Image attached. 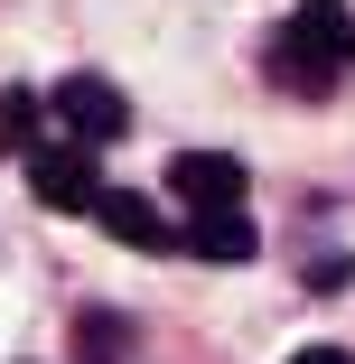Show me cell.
<instances>
[{"label":"cell","instance_id":"cell-1","mask_svg":"<svg viewBox=\"0 0 355 364\" xmlns=\"http://www.w3.org/2000/svg\"><path fill=\"white\" fill-rule=\"evenodd\" d=\"M262 65H271L280 94H337L346 65H355V19L337 10V0H300V10L271 28Z\"/></svg>","mask_w":355,"mask_h":364},{"label":"cell","instance_id":"cell-2","mask_svg":"<svg viewBox=\"0 0 355 364\" xmlns=\"http://www.w3.org/2000/svg\"><path fill=\"white\" fill-rule=\"evenodd\" d=\"M47 122H56L65 150H103V140H122V131H131V103H122L103 75H65V85L47 94Z\"/></svg>","mask_w":355,"mask_h":364},{"label":"cell","instance_id":"cell-3","mask_svg":"<svg viewBox=\"0 0 355 364\" xmlns=\"http://www.w3.org/2000/svg\"><path fill=\"white\" fill-rule=\"evenodd\" d=\"M169 196L187 215H243V159L225 150H178L169 159Z\"/></svg>","mask_w":355,"mask_h":364},{"label":"cell","instance_id":"cell-4","mask_svg":"<svg viewBox=\"0 0 355 364\" xmlns=\"http://www.w3.org/2000/svg\"><path fill=\"white\" fill-rule=\"evenodd\" d=\"M28 196H38V205H56V215H94V205H103V178H94V159H85V150L47 140V150L28 159Z\"/></svg>","mask_w":355,"mask_h":364},{"label":"cell","instance_id":"cell-5","mask_svg":"<svg viewBox=\"0 0 355 364\" xmlns=\"http://www.w3.org/2000/svg\"><path fill=\"white\" fill-rule=\"evenodd\" d=\"M94 225H103V234H122V243H140V252H169V243H178V225H169V215L140 196V187H103Z\"/></svg>","mask_w":355,"mask_h":364},{"label":"cell","instance_id":"cell-6","mask_svg":"<svg viewBox=\"0 0 355 364\" xmlns=\"http://www.w3.org/2000/svg\"><path fill=\"white\" fill-rule=\"evenodd\" d=\"M178 243H187L196 262H253V252H262L253 215H187V225H178Z\"/></svg>","mask_w":355,"mask_h":364},{"label":"cell","instance_id":"cell-7","mask_svg":"<svg viewBox=\"0 0 355 364\" xmlns=\"http://www.w3.org/2000/svg\"><path fill=\"white\" fill-rule=\"evenodd\" d=\"M47 140H56V122H47V103L10 85V94H0V150H19V159H38Z\"/></svg>","mask_w":355,"mask_h":364},{"label":"cell","instance_id":"cell-8","mask_svg":"<svg viewBox=\"0 0 355 364\" xmlns=\"http://www.w3.org/2000/svg\"><path fill=\"white\" fill-rule=\"evenodd\" d=\"M290 364H355V355H346V346H300Z\"/></svg>","mask_w":355,"mask_h":364}]
</instances>
